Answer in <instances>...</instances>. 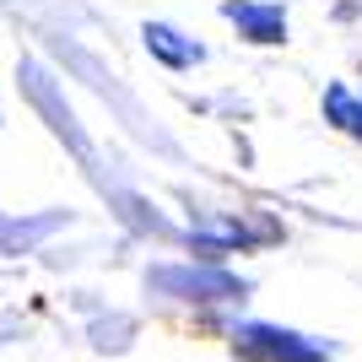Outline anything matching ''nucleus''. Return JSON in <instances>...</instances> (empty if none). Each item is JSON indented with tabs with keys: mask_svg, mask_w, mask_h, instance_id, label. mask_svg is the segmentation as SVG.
Listing matches in <instances>:
<instances>
[{
	"mask_svg": "<svg viewBox=\"0 0 362 362\" xmlns=\"http://www.w3.org/2000/svg\"><path fill=\"white\" fill-rule=\"evenodd\" d=\"M146 49L163 65H173V71H189V65L206 60V49H200L195 38H184L179 28H168V22H146Z\"/></svg>",
	"mask_w": 362,
	"mask_h": 362,
	"instance_id": "4",
	"label": "nucleus"
},
{
	"mask_svg": "<svg viewBox=\"0 0 362 362\" xmlns=\"http://www.w3.org/2000/svg\"><path fill=\"white\" fill-rule=\"evenodd\" d=\"M222 16L238 28V38L249 44H281L287 38V11L281 6H255V0H227Z\"/></svg>",
	"mask_w": 362,
	"mask_h": 362,
	"instance_id": "3",
	"label": "nucleus"
},
{
	"mask_svg": "<svg viewBox=\"0 0 362 362\" xmlns=\"http://www.w3.org/2000/svg\"><path fill=\"white\" fill-rule=\"evenodd\" d=\"M233 351L249 362H330V351L319 341H308L298 330H281V325H238Z\"/></svg>",
	"mask_w": 362,
	"mask_h": 362,
	"instance_id": "1",
	"label": "nucleus"
},
{
	"mask_svg": "<svg viewBox=\"0 0 362 362\" xmlns=\"http://www.w3.org/2000/svg\"><path fill=\"white\" fill-rule=\"evenodd\" d=\"M151 287L168 292V298H184V303H238L243 292H249L233 271H195V265L151 271Z\"/></svg>",
	"mask_w": 362,
	"mask_h": 362,
	"instance_id": "2",
	"label": "nucleus"
},
{
	"mask_svg": "<svg viewBox=\"0 0 362 362\" xmlns=\"http://www.w3.org/2000/svg\"><path fill=\"white\" fill-rule=\"evenodd\" d=\"M325 114H330V124H341L346 136L362 141V98H351L346 87H330L325 92Z\"/></svg>",
	"mask_w": 362,
	"mask_h": 362,
	"instance_id": "5",
	"label": "nucleus"
}]
</instances>
